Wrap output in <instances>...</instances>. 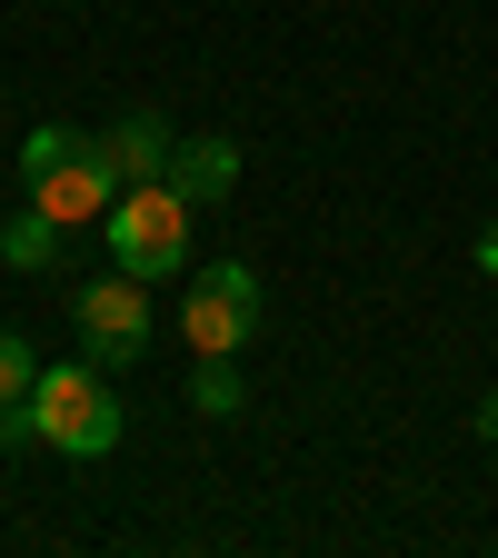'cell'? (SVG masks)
Instances as JSON below:
<instances>
[{
    "mask_svg": "<svg viewBox=\"0 0 498 558\" xmlns=\"http://www.w3.org/2000/svg\"><path fill=\"white\" fill-rule=\"evenodd\" d=\"M190 409H199V418H240V360H230V349H199V369H190Z\"/></svg>",
    "mask_w": 498,
    "mask_h": 558,
    "instance_id": "obj_9",
    "label": "cell"
},
{
    "mask_svg": "<svg viewBox=\"0 0 498 558\" xmlns=\"http://www.w3.org/2000/svg\"><path fill=\"white\" fill-rule=\"evenodd\" d=\"M180 329H190V349H250V329H259V269L250 259H209L199 279H190V310H180Z\"/></svg>",
    "mask_w": 498,
    "mask_h": 558,
    "instance_id": "obj_5",
    "label": "cell"
},
{
    "mask_svg": "<svg viewBox=\"0 0 498 558\" xmlns=\"http://www.w3.org/2000/svg\"><path fill=\"white\" fill-rule=\"evenodd\" d=\"M21 439H40L60 459H110L120 449V399H110L100 360H60V369L31 379L21 409H0V449H21Z\"/></svg>",
    "mask_w": 498,
    "mask_h": 558,
    "instance_id": "obj_1",
    "label": "cell"
},
{
    "mask_svg": "<svg viewBox=\"0 0 498 558\" xmlns=\"http://www.w3.org/2000/svg\"><path fill=\"white\" fill-rule=\"evenodd\" d=\"M170 180L209 209V199H230L240 190V140H180V150H170Z\"/></svg>",
    "mask_w": 498,
    "mask_h": 558,
    "instance_id": "obj_7",
    "label": "cell"
},
{
    "mask_svg": "<svg viewBox=\"0 0 498 558\" xmlns=\"http://www.w3.org/2000/svg\"><path fill=\"white\" fill-rule=\"evenodd\" d=\"M478 439H498V389H488V399H478Z\"/></svg>",
    "mask_w": 498,
    "mask_h": 558,
    "instance_id": "obj_12",
    "label": "cell"
},
{
    "mask_svg": "<svg viewBox=\"0 0 498 558\" xmlns=\"http://www.w3.org/2000/svg\"><path fill=\"white\" fill-rule=\"evenodd\" d=\"M100 150L120 160V180H160L180 140H170V120H160V110H120V120L100 130Z\"/></svg>",
    "mask_w": 498,
    "mask_h": 558,
    "instance_id": "obj_6",
    "label": "cell"
},
{
    "mask_svg": "<svg viewBox=\"0 0 498 558\" xmlns=\"http://www.w3.org/2000/svg\"><path fill=\"white\" fill-rule=\"evenodd\" d=\"M0 259H11V269H60V259H70V230H60V220H50V209L31 199V209H21V220H11V230H0Z\"/></svg>",
    "mask_w": 498,
    "mask_h": 558,
    "instance_id": "obj_8",
    "label": "cell"
},
{
    "mask_svg": "<svg viewBox=\"0 0 498 558\" xmlns=\"http://www.w3.org/2000/svg\"><path fill=\"white\" fill-rule=\"evenodd\" d=\"M150 279H130V269H110V279H90L81 300H70V329H81V360H100V369H130L139 349H150Z\"/></svg>",
    "mask_w": 498,
    "mask_h": 558,
    "instance_id": "obj_4",
    "label": "cell"
},
{
    "mask_svg": "<svg viewBox=\"0 0 498 558\" xmlns=\"http://www.w3.org/2000/svg\"><path fill=\"white\" fill-rule=\"evenodd\" d=\"M31 379H40V349H31L21 329H0V409H21V399H31Z\"/></svg>",
    "mask_w": 498,
    "mask_h": 558,
    "instance_id": "obj_10",
    "label": "cell"
},
{
    "mask_svg": "<svg viewBox=\"0 0 498 558\" xmlns=\"http://www.w3.org/2000/svg\"><path fill=\"white\" fill-rule=\"evenodd\" d=\"M100 240H110V259H120L130 279H170V269H190V240H199V199H190L170 170H160V180H130V190L110 199Z\"/></svg>",
    "mask_w": 498,
    "mask_h": 558,
    "instance_id": "obj_3",
    "label": "cell"
},
{
    "mask_svg": "<svg viewBox=\"0 0 498 558\" xmlns=\"http://www.w3.org/2000/svg\"><path fill=\"white\" fill-rule=\"evenodd\" d=\"M478 269H488V279H498V220H488V230H478Z\"/></svg>",
    "mask_w": 498,
    "mask_h": 558,
    "instance_id": "obj_11",
    "label": "cell"
},
{
    "mask_svg": "<svg viewBox=\"0 0 498 558\" xmlns=\"http://www.w3.org/2000/svg\"><path fill=\"white\" fill-rule=\"evenodd\" d=\"M21 170H31V199L50 209L60 230H100V220H110V199L130 190V180H120V160L100 150V140L60 130V120H40V130L21 140Z\"/></svg>",
    "mask_w": 498,
    "mask_h": 558,
    "instance_id": "obj_2",
    "label": "cell"
}]
</instances>
